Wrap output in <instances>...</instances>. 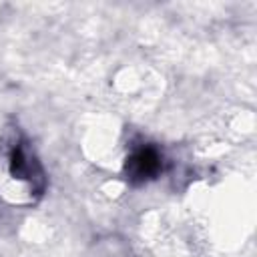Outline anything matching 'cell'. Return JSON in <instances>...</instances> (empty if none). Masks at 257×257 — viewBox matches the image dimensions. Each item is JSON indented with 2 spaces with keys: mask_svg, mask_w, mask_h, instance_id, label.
<instances>
[{
  "mask_svg": "<svg viewBox=\"0 0 257 257\" xmlns=\"http://www.w3.org/2000/svg\"><path fill=\"white\" fill-rule=\"evenodd\" d=\"M8 173L12 179L24 183L30 193L34 195H42L44 187H46V177H44V169L38 161V157L34 155V151L30 149L26 139H16L8 151Z\"/></svg>",
  "mask_w": 257,
  "mask_h": 257,
  "instance_id": "cell-1",
  "label": "cell"
},
{
  "mask_svg": "<svg viewBox=\"0 0 257 257\" xmlns=\"http://www.w3.org/2000/svg\"><path fill=\"white\" fill-rule=\"evenodd\" d=\"M163 173V155L155 145H139L124 161V175L133 185L157 179Z\"/></svg>",
  "mask_w": 257,
  "mask_h": 257,
  "instance_id": "cell-2",
  "label": "cell"
}]
</instances>
